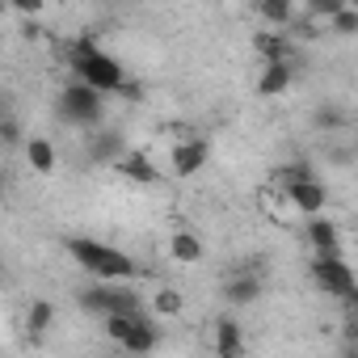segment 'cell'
<instances>
[{
    "label": "cell",
    "mask_w": 358,
    "mask_h": 358,
    "mask_svg": "<svg viewBox=\"0 0 358 358\" xmlns=\"http://www.w3.org/2000/svg\"><path fill=\"white\" fill-rule=\"evenodd\" d=\"M341 122H345V114H341L337 106H320V110H316V127H320V131H337Z\"/></svg>",
    "instance_id": "603a6c76"
},
{
    "label": "cell",
    "mask_w": 358,
    "mask_h": 358,
    "mask_svg": "<svg viewBox=\"0 0 358 358\" xmlns=\"http://www.w3.org/2000/svg\"><path fill=\"white\" fill-rule=\"evenodd\" d=\"M345 358H358V350H354V345H350V354H345Z\"/></svg>",
    "instance_id": "484cf974"
},
{
    "label": "cell",
    "mask_w": 358,
    "mask_h": 358,
    "mask_svg": "<svg viewBox=\"0 0 358 358\" xmlns=\"http://www.w3.org/2000/svg\"><path fill=\"white\" fill-rule=\"evenodd\" d=\"M262 291H266V282H262L257 274L236 270V274L228 278V287H224V299H228V303H236V308H249V303H257V299H262Z\"/></svg>",
    "instance_id": "30bf717a"
},
{
    "label": "cell",
    "mask_w": 358,
    "mask_h": 358,
    "mask_svg": "<svg viewBox=\"0 0 358 358\" xmlns=\"http://www.w3.org/2000/svg\"><path fill=\"white\" fill-rule=\"evenodd\" d=\"M329 26H333V34H345V38H350V34H358V9H354V5H345Z\"/></svg>",
    "instance_id": "7402d4cb"
},
{
    "label": "cell",
    "mask_w": 358,
    "mask_h": 358,
    "mask_svg": "<svg viewBox=\"0 0 358 358\" xmlns=\"http://www.w3.org/2000/svg\"><path fill=\"white\" fill-rule=\"evenodd\" d=\"M127 182H139V186H156L160 182V169L152 164V156L148 152H122V160L114 164Z\"/></svg>",
    "instance_id": "7c38bea8"
},
{
    "label": "cell",
    "mask_w": 358,
    "mask_h": 358,
    "mask_svg": "<svg viewBox=\"0 0 358 358\" xmlns=\"http://www.w3.org/2000/svg\"><path fill=\"white\" fill-rule=\"evenodd\" d=\"M350 345H354V350H358V320H354V324H350Z\"/></svg>",
    "instance_id": "d4e9b609"
},
{
    "label": "cell",
    "mask_w": 358,
    "mask_h": 358,
    "mask_svg": "<svg viewBox=\"0 0 358 358\" xmlns=\"http://www.w3.org/2000/svg\"><path fill=\"white\" fill-rule=\"evenodd\" d=\"M312 278H316V287L320 291H329L333 299H341V303H350V295L358 291V274H354V266L341 257V253H329V257H312Z\"/></svg>",
    "instance_id": "5b68a950"
},
{
    "label": "cell",
    "mask_w": 358,
    "mask_h": 358,
    "mask_svg": "<svg viewBox=\"0 0 358 358\" xmlns=\"http://www.w3.org/2000/svg\"><path fill=\"white\" fill-rule=\"evenodd\" d=\"M207 156H211L207 139H182L173 148V156H169V169H173V177H194L207 164Z\"/></svg>",
    "instance_id": "8992f818"
},
{
    "label": "cell",
    "mask_w": 358,
    "mask_h": 358,
    "mask_svg": "<svg viewBox=\"0 0 358 358\" xmlns=\"http://www.w3.org/2000/svg\"><path fill=\"white\" fill-rule=\"evenodd\" d=\"M257 13H262L266 26H287V22H295V9L287 5V0H262Z\"/></svg>",
    "instance_id": "d6986e66"
},
{
    "label": "cell",
    "mask_w": 358,
    "mask_h": 358,
    "mask_svg": "<svg viewBox=\"0 0 358 358\" xmlns=\"http://www.w3.org/2000/svg\"><path fill=\"white\" fill-rule=\"evenodd\" d=\"M131 333H135V316H106V337L118 341L122 350L131 345Z\"/></svg>",
    "instance_id": "44dd1931"
},
{
    "label": "cell",
    "mask_w": 358,
    "mask_h": 358,
    "mask_svg": "<svg viewBox=\"0 0 358 358\" xmlns=\"http://www.w3.org/2000/svg\"><path fill=\"white\" fill-rule=\"evenodd\" d=\"M26 160H30L34 173H55V148H51V139H43V135L26 139Z\"/></svg>",
    "instance_id": "9a60e30c"
},
{
    "label": "cell",
    "mask_w": 358,
    "mask_h": 358,
    "mask_svg": "<svg viewBox=\"0 0 358 358\" xmlns=\"http://www.w3.org/2000/svg\"><path fill=\"white\" fill-rule=\"evenodd\" d=\"M257 51L266 55V64H291V51L278 34H257Z\"/></svg>",
    "instance_id": "ffe728a7"
},
{
    "label": "cell",
    "mask_w": 358,
    "mask_h": 358,
    "mask_svg": "<svg viewBox=\"0 0 358 358\" xmlns=\"http://www.w3.org/2000/svg\"><path fill=\"white\" fill-rule=\"evenodd\" d=\"M101 114H106V93H97L85 80L64 85V93H59V118L64 122H72V127H97Z\"/></svg>",
    "instance_id": "3957f363"
},
{
    "label": "cell",
    "mask_w": 358,
    "mask_h": 358,
    "mask_svg": "<svg viewBox=\"0 0 358 358\" xmlns=\"http://www.w3.org/2000/svg\"><path fill=\"white\" fill-rule=\"evenodd\" d=\"M182 308H186V295L177 291V287H160L152 295V312L156 316H182Z\"/></svg>",
    "instance_id": "e0dca14e"
},
{
    "label": "cell",
    "mask_w": 358,
    "mask_h": 358,
    "mask_svg": "<svg viewBox=\"0 0 358 358\" xmlns=\"http://www.w3.org/2000/svg\"><path fill=\"white\" fill-rule=\"evenodd\" d=\"M118 148H122L118 131H101V135L89 143V156H93V160H114V164H118V160H122V156H118Z\"/></svg>",
    "instance_id": "ac0fdd59"
},
{
    "label": "cell",
    "mask_w": 358,
    "mask_h": 358,
    "mask_svg": "<svg viewBox=\"0 0 358 358\" xmlns=\"http://www.w3.org/2000/svg\"><path fill=\"white\" fill-rule=\"evenodd\" d=\"M68 68L76 72V80H85V85H93L97 93H122V85H127V72H122V64L110 55V51H101L93 38H76L72 47H68Z\"/></svg>",
    "instance_id": "6da1fadb"
},
{
    "label": "cell",
    "mask_w": 358,
    "mask_h": 358,
    "mask_svg": "<svg viewBox=\"0 0 358 358\" xmlns=\"http://www.w3.org/2000/svg\"><path fill=\"white\" fill-rule=\"evenodd\" d=\"M0 139H5L9 148H17V143H22V127H17V118H13V114H5V122H0Z\"/></svg>",
    "instance_id": "cb8c5ba5"
},
{
    "label": "cell",
    "mask_w": 358,
    "mask_h": 358,
    "mask_svg": "<svg viewBox=\"0 0 358 358\" xmlns=\"http://www.w3.org/2000/svg\"><path fill=\"white\" fill-rule=\"evenodd\" d=\"M287 199H291V207H295V211H303V215H312V220H316V215L324 211V203H329V190L312 177V182L287 186Z\"/></svg>",
    "instance_id": "9c48e42d"
},
{
    "label": "cell",
    "mask_w": 358,
    "mask_h": 358,
    "mask_svg": "<svg viewBox=\"0 0 358 358\" xmlns=\"http://www.w3.org/2000/svg\"><path fill=\"white\" fill-rule=\"evenodd\" d=\"M160 345V329H156V320L148 316V312H139L135 316V333H131V345H127V354H152Z\"/></svg>",
    "instance_id": "5bb4252c"
},
{
    "label": "cell",
    "mask_w": 358,
    "mask_h": 358,
    "mask_svg": "<svg viewBox=\"0 0 358 358\" xmlns=\"http://www.w3.org/2000/svg\"><path fill=\"white\" fill-rule=\"evenodd\" d=\"M76 303H80L85 312H93V316H139V312H143L139 295L127 291V287H114V282H93V287H85V291L76 295Z\"/></svg>",
    "instance_id": "277c9868"
},
{
    "label": "cell",
    "mask_w": 358,
    "mask_h": 358,
    "mask_svg": "<svg viewBox=\"0 0 358 358\" xmlns=\"http://www.w3.org/2000/svg\"><path fill=\"white\" fill-rule=\"evenodd\" d=\"M203 253H207V245H203V236L190 232V228H177V232L169 236V257H173L177 266H199Z\"/></svg>",
    "instance_id": "ba28073f"
},
{
    "label": "cell",
    "mask_w": 358,
    "mask_h": 358,
    "mask_svg": "<svg viewBox=\"0 0 358 358\" xmlns=\"http://www.w3.org/2000/svg\"><path fill=\"white\" fill-rule=\"evenodd\" d=\"M291 80H295V64H266L262 76H257V93L262 97H278V93L291 89Z\"/></svg>",
    "instance_id": "4fadbf2b"
},
{
    "label": "cell",
    "mask_w": 358,
    "mask_h": 358,
    "mask_svg": "<svg viewBox=\"0 0 358 358\" xmlns=\"http://www.w3.org/2000/svg\"><path fill=\"white\" fill-rule=\"evenodd\" d=\"M51 320H55V303H51V299H34L30 312H26V333H30L34 341H43V333L51 329Z\"/></svg>",
    "instance_id": "2e32d148"
},
{
    "label": "cell",
    "mask_w": 358,
    "mask_h": 358,
    "mask_svg": "<svg viewBox=\"0 0 358 358\" xmlns=\"http://www.w3.org/2000/svg\"><path fill=\"white\" fill-rule=\"evenodd\" d=\"M64 245H68V253L76 257V266H80L85 274H93L97 282H127V278L139 274V266H135L122 249L101 245V241H93V236H68Z\"/></svg>",
    "instance_id": "7a4b0ae2"
},
{
    "label": "cell",
    "mask_w": 358,
    "mask_h": 358,
    "mask_svg": "<svg viewBox=\"0 0 358 358\" xmlns=\"http://www.w3.org/2000/svg\"><path fill=\"white\" fill-rule=\"evenodd\" d=\"M245 354V329L236 316L215 320V358H241Z\"/></svg>",
    "instance_id": "8fae6325"
},
{
    "label": "cell",
    "mask_w": 358,
    "mask_h": 358,
    "mask_svg": "<svg viewBox=\"0 0 358 358\" xmlns=\"http://www.w3.org/2000/svg\"><path fill=\"white\" fill-rule=\"evenodd\" d=\"M303 241L316 249V257H329V253H341V232H337V224L333 220H308L303 224Z\"/></svg>",
    "instance_id": "52a82bcc"
}]
</instances>
